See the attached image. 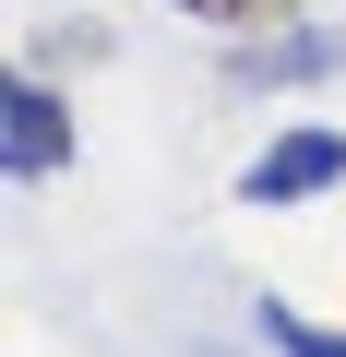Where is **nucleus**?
<instances>
[{
	"label": "nucleus",
	"mask_w": 346,
	"mask_h": 357,
	"mask_svg": "<svg viewBox=\"0 0 346 357\" xmlns=\"http://www.w3.org/2000/svg\"><path fill=\"white\" fill-rule=\"evenodd\" d=\"M346 178V131H322V119H298V131H275L251 167H239V203H263V215H287V203H310V191H334Z\"/></svg>",
	"instance_id": "1"
},
{
	"label": "nucleus",
	"mask_w": 346,
	"mask_h": 357,
	"mask_svg": "<svg viewBox=\"0 0 346 357\" xmlns=\"http://www.w3.org/2000/svg\"><path fill=\"white\" fill-rule=\"evenodd\" d=\"M0 167H13L24 191L72 167V107H60L48 84H13V96H0Z\"/></svg>",
	"instance_id": "2"
},
{
	"label": "nucleus",
	"mask_w": 346,
	"mask_h": 357,
	"mask_svg": "<svg viewBox=\"0 0 346 357\" xmlns=\"http://www.w3.org/2000/svg\"><path fill=\"white\" fill-rule=\"evenodd\" d=\"M263 345H275V357H346V333H334V321H298L287 298H263Z\"/></svg>",
	"instance_id": "3"
},
{
	"label": "nucleus",
	"mask_w": 346,
	"mask_h": 357,
	"mask_svg": "<svg viewBox=\"0 0 346 357\" xmlns=\"http://www.w3.org/2000/svg\"><path fill=\"white\" fill-rule=\"evenodd\" d=\"M180 13H203V24H239V36H263V24H287L298 0H180Z\"/></svg>",
	"instance_id": "4"
},
{
	"label": "nucleus",
	"mask_w": 346,
	"mask_h": 357,
	"mask_svg": "<svg viewBox=\"0 0 346 357\" xmlns=\"http://www.w3.org/2000/svg\"><path fill=\"white\" fill-rule=\"evenodd\" d=\"M322 60H334V48H322V36H275V48H263V60H251V72H275V84H298V72H322Z\"/></svg>",
	"instance_id": "5"
}]
</instances>
